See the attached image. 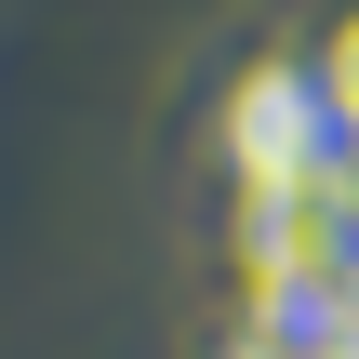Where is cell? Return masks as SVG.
<instances>
[{
	"mask_svg": "<svg viewBox=\"0 0 359 359\" xmlns=\"http://www.w3.org/2000/svg\"><path fill=\"white\" fill-rule=\"evenodd\" d=\"M333 120H359V27H346V53H333Z\"/></svg>",
	"mask_w": 359,
	"mask_h": 359,
	"instance_id": "cell-1",
	"label": "cell"
}]
</instances>
